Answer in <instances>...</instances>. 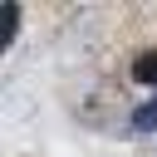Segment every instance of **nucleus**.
Returning <instances> with one entry per match:
<instances>
[{"mask_svg":"<svg viewBox=\"0 0 157 157\" xmlns=\"http://www.w3.org/2000/svg\"><path fill=\"white\" fill-rule=\"evenodd\" d=\"M132 78H137V83H147V88H157V49H147V54H137V59H132Z\"/></svg>","mask_w":157,"mask_h":157,"instance_id":"nucleus-1","label":"nucleus"},{"mask_svg":"<svg viewBox=\"0 0 157 157\" xmlns=\"http://www.w3.org/2000/svg\"><path fill=\"white\" fill-rule=\"evenodd\" d=\"M15 25H20V5H0V44H15Z\"/></svg>","mask_w":157,"mask_h":157,"instance_id":"nucleus-2","label":"nucleus"},{"mask_svg":"<svg viewBox=\"0 0 157 157\" xmlns=\"http://www.w3.org/2000/svg\"><path fill=\"white\" fill-rule=\"evenodd\" d=\"M132 128H137V132H152V128H157V98H147V103L132 113Z\"/></svg>","mask_w":157,"mask_h":157,"instance_id":"nucleus-3","label":"nucleus"}]
</instances>
